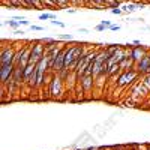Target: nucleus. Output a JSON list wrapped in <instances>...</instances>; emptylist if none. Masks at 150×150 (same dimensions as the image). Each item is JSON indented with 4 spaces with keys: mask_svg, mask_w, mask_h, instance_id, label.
I'll return each mask as SVG.
<instances>
[{
    "mask_svg": "<svg viewBox=\"0 0 150 150\" xmlns=\"http://www.w3.org/2000/svg\"><path fill=\"white\" fill-rule=\"evenodd\" d=\"M146 93H150V92L143 86V83H137V84L134 86V89H132V95H134V96H135V95H146Z\"/></svg>",
    "mask_w": 150,
    "mask_h": 150,
    "instance_id": "obj_10",
    "label": "nucleus"
},
{
    "mask_svg": "<svg viewBox=\"0 0 150 150\" xmlns=\"http://www.w3.org/2000/svg\"><path fill=\"white\" fill-rule=\"evenodd\" d=\"M15 53L17 51L12 47H3L2 48V54H0V66H3V65H14Z\"/></svg>",
    "mask_w": 150,
    "mask_h": 150,
    "instance_id": "obj_4",
    "label": "nucleus"
},
{
    "mask_svg": "<svg viewBox=\"0 0 150 150\" xmlns=\"http://www.w3.org/2000/svg\"><path fill=\"white\" fill-rule=\"evenodd\" d=\"M105 5H107V8H111V9H117V8H120V2H105Z\"/></svg>",
    "mask_w": 150,
    "mask_h": 150,
    "instance_id": "obj_16",
    "label": "nucleus"
},
{
    "mask_svg": "<svg viewBox=\"0 0 150 150\" xmlns=\"http://www.w3.org/2000/svg\"><path fill=\"white\" fill-rule=\"evenodd\" d=\"M144 6H146V3H138V2L135 3V8H137V9H143Z\"/></svg>",
    "mask_w": 150,
    "mask_h": 150,
    "instance_id": "obj_25",
    "label": "nucleus"
},
{
    "mask_svg": "<svg viewBox=\"0 0 150 150\" xmlns=\"http://www.w3.org/2000/svg\"><path fill=\"white\" fill-rule=\"evenodd\" d=\"M111 14H112V15H122V14H123V11L119 9V8H117V9H111Z\"/></svg>",
    "mask_w": 150,
    "mask_h": 150,
    "instance_id": "obj_20",
    "label": "nucleus"
},
{
    "mask_svg": "<svg viewBox=\"0 0 150 150\" xmlns=\"http://www.w3.org/2000/svg\"><path fill=\"white\" fill-rule=\"evenodd\" d=\"M87 5H90V6H93L95 9H98V11H102V9H107V5H105V2H89Z\"/></svg>",
    "mask_w": 150,
    "mask_h": 150,
    "instance_id": "obj_11",
    "label": "nucleus"
},
{
    "mask_svg": "<svg viewBox=\"0 0 150 150\" xmlns=\"http://www.w3.org/2000/svg\"><path fill=\"white\" fill-rule=\"evenodd\" d=\"M59 39H63V41H72L74 38H72V35H59Z\"/></svg>",
    "mask_w": 150,
    "mask_h": 150,
    "instance_id": "obj_18",
    "label": "nucleus"
},
{
    "mask_svg": "<svg viewBox=\"0 0 150 150\" xmlns=\"http://www.w3.org/2000/svg\"><path fill=\"white\" fill-rule=\"evenodd\" d=\"M101 24H102V26H104L105 29H110V27L112 26V23H111V21H108V20H102V21H101Z\"/></svg>",
    "mask_w": 150,
    "mask_h": 150,
    "instance_id": "obj_19",
    "label": "nucleus"
},
{
    "mask_svg": "<svg viewBox=\"0 0 150 150\" xmlns=\"http://www.w3.org/2000/svg\"><path fill=\"white\" fill-rule=\"evenodd\" d=\"M30 29L35 30V32H41V30H44V27H41V26H33V24L30 26Z\"/></svg>",
    "mask_w": 150,
    "mask_h": 150,
    "instance_id": "obj_22",
    "label": "nucleus"
},
{
    "mask_svg": "<svg viewBox=\"0 0 150 150\" xmlns=\"http://www.w3.org/2000/svg\"><path fill=\"white\" fill-rule=\"evenodd\" d=\"M105 150H122V147H111V149H105Z\"/></svg>",
    "mask_w": 150,
    "mask_h": 150,
    "instance_id": "obj_29",
    "label": "nucleus"
},
{
    "mask_svg": "<svg viewBox=\"0 0 150 150\" xmlns=\"http://www.w3.org/2000/svg\"><path fill=\"white\" fill-rule=\"evenodd\" d=\"M78 81H80L81 89L84 92H90L93 87H95V77H93V75H83Z\"/></svg>",
    "mask_w": 150,
    "mask_h": 150,
    "instance_id": "obj_7",
    "label": "nucleus"
},
{
    "mask_svg": "<svg viewBox=\"0 0 150 150\" xmlns=\"http://www.w3.org/2000/svg\"><path fill=\"white\" fill-rule=\"evenodd\" d=\"M138 77H140V75H138V72H137L135 68H132V69H129V71H125V72H122V74L119 75L117 86H119V87L129 86V84H132L134 81H137V78H138Z\"/></svg>",
    "mask_w": 150,
    "mask_h": 150,
    "instance_id": "obj_3",
    "label": "nucleus"
},
{
    "mask_svg": "<svg viewBox=\"0 0 150 150\" xmlns=\"http://www.w3.org/2000/svg\"><path fill=\"white\" fill-rule=\"evenodd\" d=\"M14 71H15V65H3L0 66V80H2V84L6 86L12 77H14Z\"/></svg>",
    "mask_w": 150,
    "mask_h": 150,
    "instance_id": "obj_5",
    "label": "nucleus"
},
{
    "mask_svg": "<svg viewBox=\"0 0 150 150\" xmlns=\"http://www.w3.org/2000/svg\"><path fill=\"white\" fill-rule=\"evenodd\" d=\"M95 29H96V30H98V32H104V30H105V27H104V26H102V24H98V26H96V27H95Z\"/></svg>",
    "mask_w": 150,
    "mask_h": 150,
    "instance_id": "obj_23",
    "label": "nucleus"
},
{
    "mask_svg": "<svg viewBox=\"0 0 150 150\" xmlns=\"http://www.w3.org/2000/svg\"><path fill=\"white\" fill-rule=\"evenodd\" d=\"M39 20H42V21H45V20H56V15L54 14H48V12H44V14H41L39 15Z\"/></svg>",
    "mask_w": 150,
    "mask_h": 150,
    "instance_id": "obj_14",
    "label": "nucleus"
},
{
    "mask_svg": "<svg viewBox=\"0 0 150 150\" xmlns=\"http://www.w3.org/2000/svg\"><path fill=\"white\" fill-rule=\"evenodd\" d=\"M137 8H135V3H128V5H123V12H134Z\"/></svg>",
    "mask_w": 150,
    "mask_h": 150,
    "instance_id": "obj_15",
    "label": "nucleus"
},
{
    "mask_svg": "<svg viewBox=\"0 0 150 150\" xmlns=\"http://www.w3.org/2000/svg\"><path fill=\"white\" fill-rule=\"evenodd\" d=\"M3 24H9V27H12V29H18V26H20V24H18L17 21H14V20H11V21H3Z\"/></svg>",
    "mask_w": 150,
    "mask_h": 150,
    "instance_id": "obj_17",
    "label": "nucleus"
},
{
    "mask_svg": "<svg viewBox=\"0 0 150 150\" xmlns=\"http://www.w3.org/2000/svg\"><path fill=\"white\" fill-rule=\"evenodd\" d=\"M20 24H23V26H29V21H27V20H24V21H21Z\"/></svg>",
    "mask_w": 150,
    "mask_h": 150,
    "instance_id": "obj_27",
    "label": "nucleus"
},
{
    "mask_svg": "<svg viewBox=\"0 0 150 150\" xmlns=\"http://www.w3.org/2000/svg\"><path fill=\"white\" fill-rule=\"evenodd\" d=\"M78 32H80V33H89V30H87V29H80Z\"/></svg>",
    "mask_w": 150,
    "mask_h": 150,
    "instance_id": "obj_28",
    "label": "nucleus"
},
{
    "mask_svg": "<svg viewBox=\"0 0 150 150\" xmlns=\"http://www.w3.org/2000/svg\"><path fill=\"white\" fill-rule=\"evenodd\" d=\"M66 12H68V14H75V12H77V9H68Z\"/></svg>",
    "mask_w": 150,
    "mask_h": 150,
    "instance_id": "obj_26",
    "label": "nucleus"
},
{
    "mask_svg": "<svg viewBox=\"0 0 150 150\" xmlns=\"http://www.w3.org/2000/svg\"><path fill=\"white\" fill-rule=\"evenodd\" d=\"M48 83H50V95L53 98H60L62 93H63V80L60 78V75L53 74L51 80Z\"/></svg>",
    "mask_w": 150,
    "mask_h": 150,
    "instance_id": "obj_2",
    "label": "nucleus"
},
{
    "mask_svg": "<svg viewBox=\"0 0 150 150\" xmlns=\"http://www.w3.org/2000/svg\"><path fill=\"white\" fill-rule=\"evenodd\" d=\"M149 54V53H147ZM144 56L140 62H138V63H137L135 65V69H137V72H138V75H146L147 74V71H149V68H150V60H149V56Z\"/></svg>",
    "mask_w": 150,
    "mask_h": 150,
    "instance_id": "obj_9",
    "label": "nucleus"
},
{
    "mask_svg": "<svg viewBox=\"0 0 150 150\" xmlns=\"http://www.w3.org/2000/svg\"><path fill=\"white\" fill-rule=\"evenodd\" d=\"M141 83H143V86L146 87V89L150 92V74L143 75V80H141Z\"/></svg>",
    "mask_w": 150,
    "mask_h": 150,
    "instance_id": "obj_13",
    "label": "nucleus"
},
{
    "mask_svg": "<svg viewBox=\"0 0 150 150\" xmlns=\"http://www.w3.org/2000/svg\"><path fill=\"white\" fill-rule=\"evenodd\" d=\"M47 56V50L42 41L32 42V53H30V65H38Z\"/></svg>",
    "mask_w": 150,
    "mask_h": 150,
    "instance_id": "obj_1",
    "label": "nucleus"
},
{
    "mask_svg": "<svg viewBox=\"0 0 150 150\" xmlns=\"http://www.w3.org/2000/svg\"><path fill=\"white\" fill-rule=\"evenodd\" d=\"M110 30H112V32H116V30H120V26H117V24H112V26L110 27Z\"/></svg>",
    "mask_w": 150,
    "mask_h": 150,
    "instance_id": "obj_24",
    "label": "nucleus"
},
{
    "mask_svg": "<svg viewBox=\"0 0 150 150\" xmlns=\"http://www.w3.org/2000/svg\"><path fill=\"white\" fill-rule=\"evenodd\" d=\"M51 23L54 24V26H59V27H65V26H66L65 23H62V21H57V20H53Z\"/></svg>",
    "mask_w": 150,
    "mask_h": 150,
    "instance_id": "obj_21",
    "label": "nucleus"
},
{
    "mask_svg": "<svg viewBox=\"0 0 150 150\" xmlns=\"http://www.w3.org/2000/svg\"><path fill=\"white\" fill-rule=\"evenodd\" d=\"M69 5H71V2H65V0H57L56 2V6H57V9H69Z\"/></svg>",
    "mask_w": 150,
    "mask_h": 150,
    "instance_id": "obj_12",
    "label": "nucleus"
},
{
    "mask_svg": "<svg viewBox=\"0 0 150 150\" xmlns=\"http://www.w3.org/2000/svg\"><path fill=\"white\" fill-rule=\"evenodd\" d=\"M66 50H68V45L63 47V50L59 53V56L56 57L54 60V66H53V72L51 74H60L62 71L65 69V57H66Z\"/></svg>",
    "mask_w": 150,
    "mask_h": 150,
    "instance_id": "obj_6",
    "label": "nucleus"
},
{
    "mask_svg": "<svg viewBox=\"0 0 150 150\" xmlns=\"http://www.w3.org/2000/svg\"><path fill=\"white\" fill-rule=\"evenodd\" d=\"M147 53H149L147 48H144V47H141V45H140V47H135L134 50H131V59L134 60V63L137 65Z\"/></svg>",
    "mask_w": 150,
    "mask_h": 150,
    "instance_id": "obj_8",
    "label": "nucleus"
}]
</instances>
